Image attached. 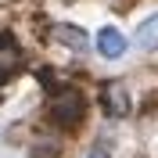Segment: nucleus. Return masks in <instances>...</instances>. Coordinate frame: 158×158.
<instances>
[{"mask_svg":"<svg viewBox=\"0 0 158 158\" xmlns=\"http://www.w3.org/2000/svg\"><path fill=\"white\" fill-rule=\"evenodd\" d=\"M50 118L61 126H76L83 118V94L79 90H61L58 97L50 101Z\"/></svg>","mask_w":158,"mask_h":158,"instance_id":"nucleus-1","label":"nucleus"},{"mask_svg":"<svg viewBox=\"0 0 158 158\" xmlns=\"http://www.w3.org/2000/svg\"><path fill=\"white\" fill-rule=\"evenodd\" d=\"M86 158H108V151H104V148H94V151H90Z\"/></svg>","mask_w":158,"mask_h":158,"instance_id":"nucleus-6","label":"nucleus"},{"mask_svg":"<svg viewBox=\"0 0 158 158\" xmlns=\"http://www.w3.org/2000/svg\"><path fill=\"white\" fill-rule=\"evenodd\" d=\"M97 50L104 58H122V50H126V40L118 29H101L97 32Z\"/></svg>","mask_w":158,"mask_h":158,"instance_id":"nucleus-3","label":"nucleus"},{"mask_svg":"<svg viewBox=\"0 0 158 158\" xmlns=\"http://www.w3.org/2000/svg\"><path fill=\"white\" fill-rule=\"evenodd\" d=\"M54 36H58L61 43L76 47V50H86V36H83V29H76V25H58V29H54Z\"/></svg>","mask_w":158,"mask_h":158,"instance_id":"nucleus-5","label":"nucleus"},{"mask_svg":"<svg viewBox=\"0 0 158 158\" xmlns=\"http://www.w3.org/2000/svg\"><path fill=\"white\" fill-rule=\"evenodd\" d=\"M101 101H104V111H108L111 118H122L129 111V97H126V90L118 86V83H108L104 94H101Z\"/></svg>","mask_w":158,"mask_h":158,"instance_id":"nucleus-2","label":"nucleus"},{"mask_svg":"<svg viewBox=\"0 0 158 158\" xmlns=\"http://www.w3.org/2000/svg\"><path fill=\"white\" fill-rule=\"evenodd\" d=\"M137 47H140V50H158V15L148 18V22L137 29Z\"/></svg>","mask_w":158,"mask_h":158,"instance_id":"nucleus-4","label":"nucleus"}]
</instances>
